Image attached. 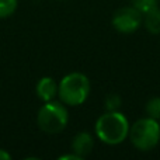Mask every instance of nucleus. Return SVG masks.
<instances>
[{
  "instance_id": "obj_1",
  "label": "nucleus",
  "mask_w": 160,
  "mask_h": 160,
  "mask_svg": "<svg viewBox=\"0 0 160 160\" xmlns=\"http://www.w3.org/2000/svg\"><path fill=\"white\" fill-rule=\"evenodd\" d=\"M129 122L119 111H107L100 115L94 125L96 136L107 145H119L128 138Z\"/></svg>"
},
{
  "instance_id": "obj_2",
  "label": "nucleus",
  "mask_w": 160,
  "mask_h": 160,
  "mask_svg": "<svg viewBox=\"0 0 160 160\" xmlns=\"http://www.w3.org/2000/svg\"><path fill=\"white\" fill-rule=\"evenodd\" d=\"M90 90L91 84L87 76L80 72H73L59 82L58 97L68 107H78L88 98Z\"/></svg>"
},
{
  "instance_id": "obj_9",
  "label": "nucleus",
  "mask_w": 160,
  "mask_h": 160,
  "mask_svg": "<svg viewBox=\"0 0 160 160\" xmlns=\"http://www.w3.org/2000/svg\"><path fill=\"white\" fill-rule=\"evenodd\" d=\"M17 0H0V18H7L13 16L17 10Z\"/></svg>"
},
{
  "instance_id": "obj_6",
  "label": "nucleus",
  "mask_w": 160,
  "mask_h": 160,
  "mask_svg": "<svg viewBox=\"0 0 160 160\" xmlns=\"http://www.w3.org/2000/svg\"><path fill=\"white\" fill-rule=\"evenodd\" d=\"M58 88L59 84L56 83V80L49 76H45L38 80L35 86V93L38 96V98L41 101L47 102V101H52L58 97Z\"/></svg>"
},
{
  "instance_id": "obj_3",
  "label": "nucleus",
  "mask_w": 160,
  "mask_h": 160,
  "mask_svg": "<svg viewBox=\"0 0 160 160\" xmlns=\"http://www.w3.org/2000/svg\"><path fill=\"white\" fill-rule=\"evenodd\" d=\"M68 121H69L68 105H65L61 100L44 102L37 114V125L42 132L49 135L62 132L66 128Z\"/></svg>"
},
{
  "instance_id": "obj_11",
  "label": "nucleus",
  "mask_w": 160,
  "mask_h": 160,
  "mask_svg": "<svg viewBox=\"0 0 160 160\" xmlns=\"http://www.w3.org/2000/svg\"><path fill=\"white\" fill-rule=\"evenodd\" d=\"M131 2H132L133 7H136L143 14V13H146V11L152 10L153 7H156L159 0H131Z\"/></svg>"
},
{
  "instance_id": "obj_10",
  "label": "nucleus",
  "mask_w": 160,
  "mask_h": 160,
  "mask_svg": "<svg viewBox=\"0 0 160 160\" xmlns=\"http://www.w3.org/2000/svg\"><path fill=\"white\" fill-rule=\"evenodd\" d=\"M146 114L153 119H160V97H153L146 102Z\"/></svg>"
},
{
  "instance_id": "obj_12",
  "label": "nucleus",
  "mask_w": 160,
  "mask_h": 160,
  "mask_svg": "<svg viewBox=\"0 0 160 160\" xmlns=\"http://www.w3.org/2000/svg\"><path fill=\"white\" fill-rule=\"evenodd\" d=\"M119 105H121V98L117 94H110L105 100V107L107 111H118Z\"/></svg>"
},
{
  "instance_id": "obj_8",
  "label": "nucleus",
  "mask_w": 160,
  "mask_h": 160,
  "mask_svg": "<svg viewBox=\"0 0 160 160\" xmlns=\"http://www.w3.org/2000/svg\"><path fill=\"white\" fill-rule=\"evenodd\" d=\"M142 24L150 34H160V8L158 6L143 13Z\"/></svg>"
},
{
  "instance_id": "obj_4",
  "label": "nucleus",
  "mask_w": 160,
  "mask_h": 160,
  "mask_svg": "<svg viewBox=\"0 0 160 160\" xmlns=\"http://www.w3.org/2000/svg\"><path fill=\"white\" fill-rule=\"evenodd\" d=\"M129 136L132 145L141 152L155 149L160 142V125L158 119L150 117L141 118L129 127Z\"/></svg>"
},
{
  "instance_id": "obj_5",
  "label": "nucleus",
  "mask_w": 160,
  "mask_h": 160,
  "mask_svg": "<svg viewBox=\"0 0 160 160\" xmlns=\"http://www.w3.org/2000/svg\"><path fill=\"white\" fill-rule=\"evenodd\" d=\"M143 14L133 6L121 7L114 13L111 24L118 32L121 34H132L142 25Z\"/></svg>"
},
{
  "instance_id": "obj_13",
  "label": "nucleus",
  "mask_w": 160,
  "mask_h": 160,
  "mask_svg": "<svg viewBox=\"0 0 160 160\" xmlns=\"http://www.w3.org/2000/svg\"><path fill=\"white\" fill-rule=\"evenodd\" d=\"M59 160H83L80 156H78L75 152L70 153V155H62L59 156Z\"/></svg>"
},
{
  "instance_id": "obj_14",
  "label": "nucleus",
  "mask_w": 160,
  "mask_h": 160,
  "mask_svg": "<svg viewBox=\"0 0 160 160\" xmlns=\"http://www.w3.org/2000/svg\"><path fill=\"white\" fill-rule=\"evenodd\" d=\"M11 156L8 152H6L4 149H0V160H10Z\"/></svg>"
},
{
  "instance_id": "obj_7",
  "label": "nucleus",
  "mask_w": 160,
  "mask_h": 160,
  "mask_svg": "<svg viewBox=\"0 0 160 160\" xmlns=\"http://www.w3.org/2000/svg\"><path fill=\"white\" fill-rule=\"evenodd\" d=\"M94 148V139L91 133L88 132H79L75 135L72 141V152H75L78 156L84 159L91 153Z\"/></svg>"
}]
</instances>
